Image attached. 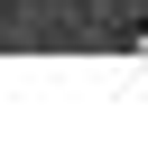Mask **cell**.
I'll list each match as a JSON object with an SVG mask.
<instances>
[{"mask_svg":"<svg viewBox=\"0 0 148 148\" xmlns=\"http://www.w3.org/2000/svg\"><path fill=\"white\" fill-rule=\"evenodd\" d=\"M130 46H139V56H148V28H139V37H130Z\"/></svg>","mask_w":148,"mask_h":148,"instance_id":"6da1fadb","label":"cell"}]
</instances>
